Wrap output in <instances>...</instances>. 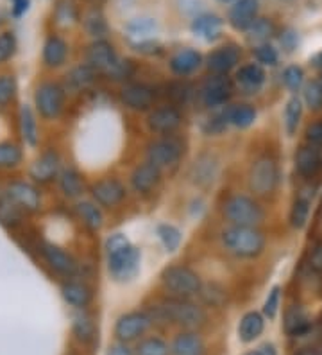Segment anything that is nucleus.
<instances>
[{"label": "nucleus", "instance_id": "6", "mask_svg": "<svg viewBox=\"0 0 322 355\" xmlns=\"http://www.w3.org/2000/svg\"><path fill=\"white\" fill-rule=\"evenodd\" d=\"M161 282L170 293L177 296H192L201 291V278L185 266H172L161 275Z\"/></svg>", "mask_w": 322, "mask_h": 355}, {"label": "nucleus", "instance_id": "43", "mask_svg": "<svg viewBox=\"0 0 322 355\" xmlns=\"http://www.w3.org/2000/svg\"><path fill=\"white\" fill-rule=\"evenodd\" d=\"M308 214H310V203L303 198L294 203L292 207V212H290V221H292L294 228H303L308 221Z\"/></svg>", "mask_w": 322, "mask_h": 355}, {"label": "nucleus", "instance_id": "36", "mask_svg": "<svg viewBox=\"0 0 322 355\" xmlns=\"http://www.w3.org/2000/svg\"><path fill=\"white\" fill-rule=\"evenodd\" d=\"M73 334L78 336L79 341L88 343L95 338V323L86 314H75L73 316Z\"/></svg>", "mask_w": 322, "mask_h": 355}, {"label": "nucleus", "instance_id": "37", "mask_svg": "<svg viewBox=\"0 0 322 355\" xmlns=\"http://www.w3.org/2000/svg\"><path fill=\"white\" fill-rule=\"evenodd\" d=\"M301 115H303V104H301L299 97H292L287 103V108H285V126H287V131L290 135L296 133Z\"/></svg>", "mask_w": 322, "mask_h": 355}, {"label": "nucleus", "instance_id": "22", "mask_svg": "<svg viewBox=\"0 0 322 355\" xmlns=\"http://www.w3.org/2000/svg\"><path fill=\"white\" fill-rule=\"evenodd\" d=\"M202 58L197 51H192V49H185V51H179L177 54H174L170 60V69L174 74L177 76H188L192 72L201 67Z\"/></svg>", "mask_w": 322, "mask_h": 355}, {"label": "nucleus", "instance_id": "12", "mask_svg": "<svg viewBox=\"0 0 322 355\" xmlns=\"http://www.w3.org/2000/svg\"><path fill=\"white\" fill-rule=\"evenodd\" d=\"M91 192H93L95 201L102 207H116L125 198V187L115 178H107L95 183Z\"/></svg>", "mask_w": 322, "mask_h": 355}, {"label": "nucleus", "instance_id": "23", "mask_svg": "<svg viewBox=\"0 0 322 355\" xmlns=\"http://www.w3.org/2000/svg\"><path fill=\"white\" fill-rule=\"evenodd\" d=\"M222 31V20L217 15H201L192 22V33L199 38L213 42L220 36Z\"/></svg>", "mask_w": 322, "mask_h": 355}, {"label": "nucleus", "instance_id": "16", "mask_svg": "<svg viewBox=\"0 0 322 355\" xmlns=\"http://www.w3.org/2000/svg\"><path fill=\"white\" fill-rule=\"evenodd\" d=\"M120 99L127 108L134 110V112H143V110H149L152 106L154 92L147 85H127L122 90Z\"/></svg>", "mask_w": 322, "mask_h": 355}, {"label": "nucleus", "instance_id": "38", "mask_svg": "<svg viewBox=\"0 0 322 355\" xmlns=\"http://www.w3.org/2000/svg\"><path fill=\"white\" fill-rule=\"evenodd\" d=\"M84 27L88 31V35H91L93 38H99V36H104L107 33L106 20H104L102 13H100L99 9H91V11L86 13Z\"/></svg>", "mask_w": 322, "mask_h": 355}, {"label": "nucleus", "instance_id": "8", "mask_svg": "<svg viewBox=\"0 0 322 355\" xmlns=\"http://www.w3.org/2000/svg\"><path fill=\"white\" fill-rule=\"evenodd\" d=\"M35 103L42 117L56 119L63 110L64 94L56 83H43L36 90Z\"/></svg>", "mask_w": 322, "mask_h": 355}, {"label": "nucleus", "instance_id": "51", "mask_svg": "<svg viewBox=\"0 0 322 355\" xmlns=\"http://www.w3.org/2000/svg\"><path fill=\"white\" fill-rule=\"evenodd\" d=\"M202 298H204L206 304L220 307V305L224 304V300H226V293L217 286H208L206 289H204V293H202Z\"/></svg>", "mask_w": 322, "mask_h": 355}, {"label": "nucleus", "instance_id": "29", "mask_svg": "<svg viewBox=\"0 0 322 355\" xmlns=\"http://www.w3.org/2000/svg\"><path fill=\"white\" fill-rule=\"evenodd\" d=\"M226 121L236 128H249L256 121V110L249 104H236L226 112Z\"/></svg>", "mask_w": 322, "mask_h": 355}, {"label": "nucleus", "instance_id": "7", "mask_svg": "<svg viewBox=\"0 0 322 355\" xmlns=\"http://www.w3.org/2000/svg\"><path fill=\"white\" fill-rule=\"evenodd\" d=\"M278 165L269 156H263V158L256 160L253 167H251L249 187L251 191L256 192L258 196L271 194L276 189V185H278Z\"/></svg>", "mask_w": 322, "mask_h": 355}, {"label": "nucleus", "instance_id": "44", "mask_svg": "<svg viewBox=\"0 0 322 355\" xmlns=\"http://www.w3.org/2000/svg\"><path fill=\"white\" fill-rule=\"evenodd\" d=\"M0 221L8 223V225H15L20 221V207L15 205L9 198L0 201Z\"/></svg>", "mask_w": 322, "mask_h": 355}, {"label": "nucleus", "instance_id": "31", "mask_svg": "<svg viewBox=\"0 0 322 355\" xmlns=\"http://www.w3.org/2000/svg\"><path fill=\"white\" fill-rule=\"evenodd\" d=\"M20 126L24 140H26L29 146H36V144H38V126H36L35 113H33V110H30L29 106H21Z\"/></svg>", "mask_w": 322, "mask_h": 355}, {"label": "nucleus", "instance_id": "35", "mask_svg": "<svg viewBox=\"0 0 322 355\" xmlns=\"http://www.w3.org/2000/svg\"><path fill=\"white\" fill-rule=\"evenodd\" d=\"M60 185L63 194L69 196V198H78V196H81L82 192L81 176L72 169H66L63 174H61Z\"/></svg>", "mask_w": 322, "mask_h": 355}, {"label": "nucleus", "instance_id": "61", "mask_svg": "<svg viewBox=\"0 0 322 355\" xmlns=\"http://www.w3.org/2000/svg\"><path fill=\"white\" fill-rule=\"evenodd\" d=\"M319 85H321V87H322V83H319Z\"/></svg>", "mask_w": 322, "mask_h": 355}, {"label": "nucleus", "instance_id": "18", "mask_svg": "<svg viewBox=\"0 0 322 355\" xmlns=\"http://www.w3.org/2000/svg\"><path fill=\"white\" fill-rule=\"evenodd\" d=\"M8 198L24 210H38L39 192L26 182H15L8 187Z\"/></svg>", "mask_w": 322, "mask_h": 355}, {"label": "nucleus", "instance_id": "20", "mask_svg": "<svg viewBox=\"0 0 322 355\" xmlns=\"http://www.w3.org/2000/svg\"><path fill=\"white\" fill-rule=\"evenodd\" d=\"M159 178H161V171L147 162L143 165H138L136 169L133 171V174H131V185H133L136 192L147 194V192H150L158 185Z\"/></svg>", "mask_w": 322, "mask_h": 355}, {"label": "nucleus", "instance_id": "24", "mask_svg": "<svg viewBox=\"0 0 322 355\" xmlns=\"http://www.w3.org/2000/svg\"><path fill=\"white\" fill-rule=\"evenodd\" d=\"M60 169V158L56 153H45L33 164L30 167V176L35 178L36 182H51L52 178L57 174Z\"/></svg>", "mask_w": 322, "mask_h": 355}, {"label": "nucleus", "instance_id": "19", "mask_svg": "<svg viewBox=\"0 0 322 355\" xmlns=\"http://www.w3.org/2000/svg\"><path fill=\"white\" fill-rule=\"evenodd\" d=\"M206 347L197 332H181L170 347V355H204Z\"/></svg>", "mask_w": 322, "mask_h": 355}, {"label": "nucleus", "instance_id": "41", "mask_svg": "<svg viewBox=\"0 0 322 355\" xmlns=\"http://www.w3.org/2000/svg\"><path fill=\"white\" fill-rule=\"evenodd\" d=\"M21 160V151L11 142L0 144V167H15Z\"/></svg>", "mask_w": 322, "mask_h": 355}, {"label": "nucleus", "instance_id": "39", "mask_svg": "<svg viewBox=\"0 0 322 355\" xmlns=\"http://www.w3.org/2000/svg\"><path fill=\"white\" fill-rule=\"evenodd\" d=\"M134 355H170V348L163 339L147 338L138 345Z\"/></svg>", "mask_w": 322, "mask_h": 355}, {"label": "nucleus", "instance_id": "28", "mask_svg": "<svg viewBox=\"0 0 322 355\" xmlns=\"http://www.w3.org/2000/svg\"><path fill=\"white\" fill-rule=\"evenodd\" d=\"M61 295H63L64 302L70 304L72 307L82 309L90 304L91 300V291L88 289L82 284H78V282H69L61 287Z\"/></svg>", "mask_w": 322, "mask_h": 355}, {"label": "nucleus", "instance_id": "52", "mask_svg": "<svg viewBox=\"0 0 322 355\" xmlns=\"http://www.w3.org/2000/svg\"><path fill=\"white\" fill-rule=\"evenodd\" d=\"M306 139L312 146H322V122H315L306 131Z\"/></svg>", "mask_w": 322, "mask_h": 355}, {"label": "nucleus", "instance_id": "21", "mask_svg": "<svg viewBox=\"0 0 322 355\" xmlns=\"http://www.w3.org/2000/svg\"><path fill=\"white\" fill-rule=\"evenodd\" d=\"M236 83L247 94H256L265 83V72L260 65L249 63V65L240 67V70L236 72Z\"/></svg>", "mask_w": 322, "mask_h": 355}, {"label": "nucleus", "instance_id": "57", "mask_svg": "<svg viewBox=\"0 0 322 355\" xmlns=\"http://www.w3.org/2000/svg\"><path fill=\"white\" fill-rule=\"evenodd\" d=\"M296 355H322V354L315 350V348H303V350L297 352Z\"/></svg>", "mask_w": 322, "mask_h": 355}, {"label": "nucleus", "instance_id": "62", "mask_svg": "<svg viewBox=\"0 0 322 355\" xmlns=\"http://www.w3.org/2000/svg\"><path fill=\"white\" fill-rule=\"evenodd\" d=\"M249 355H256V354H249Z\"/></svg>", "mask_w": 322, "mask_h": 355}, {"label": "nucleus", "instance_id": "40", "mask_svg": "<svg viewBox=\"0 0 322 355\" xmlns=\"http://www.w3.org/2000/svg\"><path fill=\"white\" fill-rule=\"evenodd\" d=\"M158 237L167 252H176L181 244V232L172 225L158 226Z\"/></svg>", "mask_w": 322, "mask_h": 355}, {"label": "nucleus", "instance_id": "17", "mask_svg": "<svg viewBox=\"0 0 322 355\" xmlns=\"http://www.w3.org/2000/svg\"><path fill=\"white\" fill-rule=\"evenodd\" d=\"M43 257L47 260V264L51 266L54 271L57 273L64 275V277H72L78 271V264H75V260L69 255L66 252L60 250L54 244H43Z\"/></svg>", "mask_w": 322, "mask_h": 355}, {"label": "nucleus", "instance_id": "55", "mask_svg": "<svg viewBox=\"0 0 322 355\" xmlns=\"http://www.w3.org/2000/svg\"><path fill=\"white\" fill-rule=\"evenodd\" d=\"M13 2V15L15 17H21L29 8V0H11Z\"/></svg>", "mask_w": 322, "mask_h": 355}, {"label": "nucleus", "instance_id": "5", "mask_svg": "<svg viewBox=\"0 0 322 355\" xmlns=\"http://www.w3.org/2000/svg\"><path fill=\"white\" fill-rule=\"evenodd\" d=\"M224 214L233 226H256L263 221L262 207L247 196H233L224 205Z\"/></svg>", "mask_w": 322, "mask_h": 355}, {"label": "nucleus", "instance_id": "34", "mask_svg": "<svg viewBox=\"0 0 322 355\" xmlns=\"http://www.w3.org/2000/svg\"><path fill=\"white\" fill-rule=\"evenodd\" d=\"M95 81V70L90 65H79L69 74V83L75 90H84Z\"/></svg>", "mask_w": 322, "mask_h": 355}, {"label": "nucleus", "instance_id": "1", "mask_svg": "<svg viewBox=\"0 0 322 355\" xmlns=\"http://www.w3.org/2000/svg\"><path fill=\"white\" fill-rule=\"evenodd\" d=\"M107 268L115 280H131L138 273L140 268V250L129 243L127 237L122 234H115L107 239Z\"/></svg>", "mask_w": 322, "mask_h": 355}, {"label": "nucleus", "instance_id": "3", "mask_svg": "<svg viewBox=\"0 0 322 355\" xmlns=\"http://www.w3.org/2000/svg\"><path fill=\"white\" fill-rule=\"evenodd\" d=\"M159 314L163 320L172 321V323L185 327L188 330L197 329L206 321L204 311L185 300H167L159 305Z\"/></svg>", "mask_w": 322, "mask_h": 355}, {"label": "nucleus", "instance_id": "32", "mask_svg": "<svg viewBox=\"0 0 322 355\" xmlns=\"http://www.w3.org/2000/svg\"><path fill=\"white\" fill-rule=\"evenodd\" d=\"M78 214L90 230L102 228V212H100L99 207L91 203V201H81V203L78 205Z\"/></svg>", "mask_w": 322, "mask_h": 355}, {"label": "nucleus", "instance_id": "2", "mask_svg": "<svg viewBox=\"0 0 322 355\" xmlns=\"http://www.w3.org/2000/svg\"><path fill=\"white\" fill-rule=\"evenodd\" d=\"M222 244L236 257L253 259L265 246V237L254 226H231L222 232Z\"/></svg>", "mask_w": 322, "mask_h": 355}, {"label": "nucleus", "instance_id": "15", "mask_svg": "<svg viewBox=\"0 0 322 355\" xmlns=\"http://www.w3.org/2000/svg\"><path fill=\"white\" fill-rule=\"evenodd\" d=\"M258 9H260L258 0H236L235 4L231 6V9H229V24L235 29L245 31L256 20Z\"/></svg>", "mask_w": 322, "mask_h": 355}, {"label": "nucleus", "instance_id": "14", "mask_svg": "<svg viewBox=\"0 0 322 355\" xmlns=\"http://www.w3.org/2000/svg\"><path fill=\"white\" fill-rule=\"evenodd\" d=\"M240 60V51L235 47V45H224L219 47L217 51H213L208 56L206 63L208 69L213 72V74L226 76L229 70H233Z\"/></svg>", "mask_w": 322, "mask_h": 355}, {"label": "nucleus", "instance_id": "58", "mask_svg": "<svg viewBox=\"0 0 322 355\" xmlns=\"http://www.w3.org/2000/svg\"><path fill=\"white\" fill-rule=\"evenodd\" d=\"M314 65H315V67H319V69H322V51L319 52L317 56L314 58Z\"/></svg>", "mask_w": 322, "mask_h": 355}, {"label": "nucleus", "instance_id": "45", "mask_svg": "<svg viewBox=\"0 0 322 355\" xmlns=\"http://www.w3.org/2000/svg\"><path fill=\"white\" fill-rule=\"evenodd\" d=\"M254 56H256L258 63L267 67H274L278 63V51L272 45L262 44L254 49Z\"/></svg>", "mask_w": 322, "mask_h": 355}, {"label": "nucleus", "instance_id": "53", "mask_svg": "<svg viewBox=\"0 0 322 355\" xmlns=\"http://www.w3.org/2000/svg\"><path fill=\"white\" fill-rule=\"evenodd\" d=\"M106 355H134V352L127 347V343H115L109 347Z\"/></svg>", "mask_w": 322, "mask_h": 355}, {"label": "nucleus", "instance_id": "9", "mask_svg": "<svg viewBox=\"0 0 322 355\" xmlns=\"http://www.w3.org/2000/svg\"><path fill=\"white\" fill-rule=\"evenodd\" d=\"M181 153H183V149H181V144L177 140H156V142L149 144V148H147V162L158 167L159 171L168 169L179 162Z\"/></svg>", "mask_w": 322, "mask_h": 355}, {"label": "nucleus", "instance_id": "46", "mask_svg": "<svg viewBox=\"0 0 322 355\" xmlns=\"http://www.w3.org/2000/svg\"><path fill=\"white\" fill-rule=\"evenodd\" d=\"M279 302H281V289L278 286L272 287V291L269 293L265 300V305H263V312H265V316L269 320H274L276 314H278L279 309Z\"/></svg>", "mask_w": 322, "mask_h": 355}, {"label": "nucleus", "instance_id": "48", "mask_svg": "<svg viewBox=\"0 0 322 355\" xmlns=\"http://www.w3.org/2000/svg\"><path fill=\"white\" fill-rule=\"evenodd\" d=\"M303 79H305V74L299 67H288L283 72V81L290 90H299L301 85H303Z\"/></svg>", "mask_w": 322, "mask_h": 355}, {"label": "nucleus", "instance_id": "54", "mask_svg": "<svg viewBox=\"0 0 322 355\" xmlns=\"http://www.w3.org/2000/svg\"><path fill=\"white\" fill-rule=\"evenodd\" d=\"M310 264H312V268H314L315 271L322 273V244H319L314 250V253L310 257Z\"/></svg>", "mask_w": 322, "mask_h": 355}, {"label": "nucleus", "instance_id": "27", "mask_svg": "<svg viewBox=\"0 0 322 355\" xmlns=\"http://www.w3.org/2000/svg\"><path fill=\"white\" fill-rule=\"evenodd\" d=\"M297 171H299L303 176H314L319 173V169L322 167V156L319 153V149L315 146L312 148H303L297 153L296 158Z\"/></svg>", "mask_w": 322, "mask_h": 355}, {"label": "nucleus", "instance_id": "49", "mask_svg": "<svg viewBox=\"0 0 322 355\" xmlns=\"http://www.w3.org/2000/svg\"><path fill=\"white\" fill-rule=\"evenodd\" d=\"M15 90H17L15 79L11 76H2L0 78V106H4L13 99Z\"/></svg>", "mask_w": 322, "mask_h": 355}, {"label": "nucleus", "instance_id": "60", "mask_svg": "<svg viewBox=\"0 0 322 355\" xmlns=\"http://www.w3.org/2000/svg\"><path fill=\"white\" fill-rule=\"evenodd\" d=\"M219 2H229V0H219Z\"/></svg>", "mask_w": 322, "mask_h": 355}, {"label": "nucleus", "instance_id": "10", "mask_svg": "<svg viewBox=\"0 0 322 355\" xmlns=\"http://www.w3.org/2000/svg\"><path fill=\"white\" fill-rule=\"evenodd\" d=\"M150 325V316L145 312H127L118 318L115 325V336L120 343H131L145 334Z\"/></svg>", "mask_w": 322, "mask_h": 355}, {"label": "nucleus", "instance_id": "30", "mask_svg": "<svg viewBox=\"0 0 322 355\" xmlns=\"http://www.w3.org/2000/svg\"><path fill=\"white\" fill-rule=\"evenodd\" d=\"M310 327L308 316H306L303 309L294 307L287 312V318H285V330H287L288 336H301L305 334Z\"/></svg>", "mask_w": 322, "mask_h": 355}, {"label": "nucleus", "instance_id": "33", "mask_svg": "<svg viewBox=\"0 0 322 355\" xmlns=\"http://www.w3.org/2000/svg\"><path fill=\"white\" fill-rule=\"evenodd\" d=\"M79 11L75 0H57L56 6V22L63 27L73 26L78 22Z\"/></svg>", "mask_w": 322, "mask_h": 355}, {"label": "nucleus", "instance_id": "4", "mask_svg": "<svg viewBox=\"0 0 322 355\" xmlns=\"http://www.w3.org/2000/svg\"><path fill=\"white\" fill-rule=\"evenodd\" d=\"M88 65L93 70H99L113 78H122L125 74V65L118 60L115 49L111 44H107L106 40H97L88 49Z\"/></svg>", "mask_w": 322, "mask_h": 355}, {"label": "nucleus", "instance_id": "56", "mask_svg": "<svg viewBox=\"0 0 322 355\" xmlns=\"http://www.w3.org/2000/svg\"><path fill=\"white\" fill-rule=\"evenodd\" d=\"M254 354L256 355H276V348H274V345H269V343H265V345H262V347L258 348Z\"/></svg>", "mask_w": 322, "mask_h": 355}, {"label": "nucleus", "instance_id": "59", "mask_svg": "<svg viewBox=\"0 0 322 355\" xmlns=\"http://www.w3.org/2000/svg\"><path fill=\"white\" fill-rule=\"evenodd\" d=\"M91 2H95V4H100V2H104V0H91Z\"/></svg>", "mask_w": 322, "mask_h": 355}, {"label": "nucleus", "instance_id": "50", "mask_svg": "<svg viewBox=\"0 0 322 355\" xmlns=\"http://www.w3.org/2000/svg\"><path fill=\"white\" fill-rule=\"evenodd\" d=\"M305 99L308 103L310 108H321L322 106V87L319 83H310L306 87L305 92Z\"/></svg>", "mask_w": 322, "mask_h": 355}, {"label": "nucleus", "instance_id": "13", "mask_svg": "<svg viewBox=\"0 0 322 355\" xmlns=\"http://www.w3.org/2000/svg\"><path fill=\"white\" fill-rule=\"evenodd\" d=\"M181 113L172 106H163L149 113L147 124L149 130L154 133H172L181 126Z\"/></svg>", "mask_w": 322, "mask_h": 355}, {"label": "nucleus", "instance_id": "11", "mask_svg": "<svg viewBox=\"0 0 322 355\" xmlns=\"http://www.w3.org/2000/svg\"><path fill=\"white\" fill-rule=\"evenodd\" d=\"M231 96V83L226 76L215 74L204 83L201 90V97L206 106L215 108V106H222Z\"/></svg>", "mask_w": 322, "mask_h": 355}, {"label": "nucleus", "instance_id": "42", "mask_svg": "<svg viewBox=\"0 0 322 355\" xmlns=\"http://www.w3.org/2000/svg\"><path fill=\"white\" fill-rule=\"evenodd\" d=\"M245 31L249 33V38L254 42H265L272 35V24L265 18H256Z\"/></svg>", "mask_w": 322, "mask_h": 355}, {"label": "nucleus", "instance_id": "25", "mask_svg": "<svg viewBox=\"0 0 322 355\" xmlns=\"http://www.w3.org/2000/svg\"><path fill=\"white\" fill-rule=\"evenodd\" d=\"M66 56H69V45L60 36H51L43 45V61L51 69L63 65Z\"/></svg>", "mask_w": 322, "mask_h": 355}, {"label": "nucleus", "instance_id": "26", "mask_svg": "<svg viewBox=\"0 0 322 355\" xmlns=\"http://www.w3.org/2000/svg\"><path fill=\"white\" fill-rule=\"evenodd\" d=\"M263 329H265V321L260 312H247L240 321L238 327V336L244 343H253L262 336Z\"/></svg>", "mask_w": 322, "mask_h": 355}, {"label": "nucleus", "instance_id": "47", "mask_svg": "<svg viewBox=\"0 0 322 355\" xmlns=\"http://www.w3.org/2000/svg\"><path fill=\"white\" fill-rule=\"evenodd\" d=\"M17 51V40L11 33H2L0 35V63L8 61Z\"/></svg>", "mask_w": 322, "mask_h": 355}]
</instances>
